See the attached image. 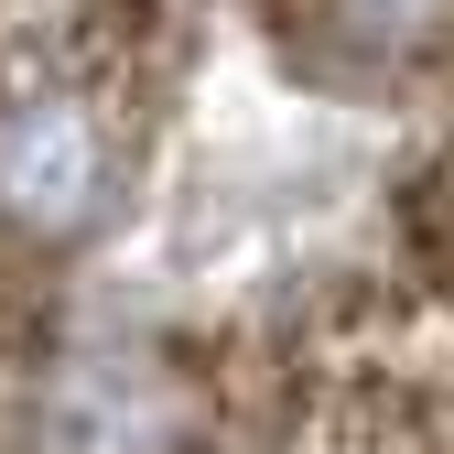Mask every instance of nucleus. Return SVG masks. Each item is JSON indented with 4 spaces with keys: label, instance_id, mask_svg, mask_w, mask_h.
Masks as SVG:
<instances>
[{
    "label": "nucleus",
    "instance_id": "nucleus-1",
    "mask_svg": "<svg viewBox=\"0 0 454 454\" xmlns=\"http://www.w3.org/2000/svg\"><path fill=\"white\" fill-rule=\"evenodd\" d=\"M0 206L33 216V227H76L98 206V130H87V108L33 98L22 120L0 130Z\"/></svg>",
    "mask_w": 454,
    "mask_h": 454
},
{
    "label": "nucleus",
    "instance_id": "nucleus-2",
    "mask_svg": "<svg viewBox=\"0 0 454 454\" xmlns=\"http://www.w3.org/2000/svg\"><path fill=\"white\" fill-rule=\"evenodd\" d=\"M347 12H357V22H368L379 43H401V33H422V22L443 12V0H347Z\"/></svg>",
    "mask_w": 454,
    "mask_h": 454
}]
</instances>
